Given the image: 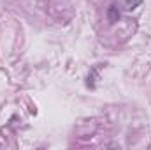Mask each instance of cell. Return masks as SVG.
<instances>
[{
	"label": "cell",
	"mask_w": 151,
	"mask_h": 150,
	"mask_svg": "<svg viewBox=\"0 0 151 150\" xmlns=\"http://www.w3.org/2000/svg\"><path fill=\"white\" fill-rule=\"evenodd\" d=\"M107 18H109V21H111V23H116V21L119 20V11H118V7H116L114 4L107 9Z\"/></svg>",
	"instance_id": "6da1fadb"
},
{
	"label": "cell",
	"mask_w": 151,
	"mask_h": 150,
	"mask_svg": "<svg viewBox=\"0 0 151 150\" xmlns=\"http://www.w3.org/2000/svg\"><path fill=\"white\" fill-rule=\"evenodd\" d=\"M139 4H142V0H125V9H127V11H132V9H135Z\"/></svg>",
	"instance_id": "7a4b0ae2"
}]
</instances>
